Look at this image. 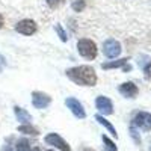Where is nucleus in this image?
Instances as JSON below:
<instances>
[{"instance_id": "6e6552de", "label": "nucleus", "mask_w": 151, "mask_h": 151, "mask_svg": "<svg viewBox=\"0 0 151 151\" xmlns=\"http://www.w3.org/2000/svg\"><path fill=\"white\" fill-rule=\"evenodd\" d=\"M95 106H97L98 112L103 113V115H112L113 113V104L104 95H100V97L95 98Z\"/></svg>"}, {"instance_id": "ddd939ff", "label": "nucleus", "mask_w": 151, "mask_h": 151, "mask_svg": "<svg viewBox=\"0 0 151 151\" xmlns=\"http://www.w3.org/2000/svg\"><path fill=\"white\" fill-rule=\"evenodd\" d=\"M18 132H20V133H24V134H30V136L38 134V130L33 127V125H30V124H23V125H20Z\"/></svg>"}, {"instance_id": "f257e3e1", "label": "nucleus", "mask_w": 151, "mask_h": 151, "mask_svg": "<svg viewBox=\"0 0 151 151\" xmlns=\"http://www.w3.org/2000/svg\"><path fill=\"white\" fill-rule=\"evenodd\" d=\"M68 79L77 83L79 86H95L97 83V74L95 70L89 65H79L67 70Z\"/></svg>"}, {"instance_id": "2eb2a0df", "label": "nucleus", "mask_w": 151, "mask_h": 151, "mask_svg": "<svg viewBox=\"0 0 151 151\" xmlns=\"http://www.w3.org/2000/svg\"><path fill=\"white\" fill-rule=\"evenodd\" d=\"M85 6H86L85 0H74V2H73V9L76 12H82L85 9Z\"/></svg>"}, {"instance_id": "4468645a", "label": "nucleus", "mask_w": 151, "mask_h": 151, "mask_svg": "<svg viewBox=\"0 0 151 151\" xmlns=\"http://www.w3.org/2000/svg\"><path fill=\"white\" fill-rule=\"evenodd\" d=\"M127 64V59H119V60H113V62H106L103 64V68L104 70H110V68H119L122 65Z\"/></svg>"}, {"instance_id": "39448f33", "label": "nucleus", "mask_w": 151, "mask_h": 151, "mask_svg": "<svg viewBox=\"0 0 151 151\" xmlns=\"http://www.w3.org/2000/svg\"><path fill=\"white\" fill-rule=\"evenodd\" d=\"M103 53L109 59H113V58L119 56V53H121V44L116 40H112V38H110V40L104 41V44H103Z\"/></svg>"}, {"instance_id": "6ab92c4d", "label": "nucleus", "mask_w": 151, "mask_h": 151, "mask_svg": "<svg viewBox=\"0 0 151 151\" xmlns=\"http://www.w3.org/2000/svg\"><path fill=\"white\" fill-rule=\"evenodd\" d=\"M65 0H47V5L50 6V8H58L60 3H64Z\"/></svg>"}, {"instance_id": "f8f14e48", "label": "nucleus", "mask_w": 151, "mask_h": 151, "mask_svg": "<svg viewBox=\"0 0 151 151\" xmlns=\"http://www.w3.org/2000/svg\"><path fill=\"white\" fill-rule=\"evenodd\" d=\"M95 121H98V124H101L104 129H107L113 137H116V136H118V133H116L115 127H113V125H112V124H110V122L104 118V116H101V115H95Z\"/></svg>"}, {"instance_id": "393cba45", "label": "nucleus", "mask_w": 151, "mask_h": 151, "mask_svg": "<svg viewBox=\"0 0 151 151\" xmlns=\"http://www.w3.org/2000/svg\"><path fill=\"white\" fill-rule=\"evenodd\" d=\"M47 151H53V150H47Z\"/></svg>"}, {"instance_id": "a211bd4d", "label": "nucleus", "mask_w": 151, "mask_h": 151, "mask_svg": "<svg viewBox=\"0 0 151 151\" xmlns=\"http://www.w3.org/2000/svg\"><path fill=\"white\" fill-rule=\"evenodd\" d=\"M17 144H18V145H17V148H18V150H23V151H27V148H29V142H27V141H24V139H21V141H18Z\"/></svg>"}, {"instance_id": "4be33fe9", "label": "nucleus", "mask_w": 151, "mask_h": 151, "mask_svg": "<svg viewBox=\"0 0 151 151\" xmlns=\"http://www.w3.org/2000/svg\"><path fill=\"white\" fill-rule=\"evenodd\" d=\"M3 27V17H2V14H0V29Z\"/></svg>"}, {"instance_id": "20e7f679", "label": "nucleus", "mask_w": 151, "mask_h": 151, "mask_svg": "<svg viewBox=\"0 0 151 151\" xmlns=\"http://www.w3.org/2000/svg\"><path fill=\"white\" fill-rule=\"evenodd\" d=\"M65 104H67V107L71 110V113H73V115H74L76 118H79V119H83V118H86V112H85V109H83L82 103L79 101L77 98H74V97H70V98H67Z\"/></svg>"}, {"instance_id": "aec40b11", "label": "nucleus", "mask_w": 151, "mask_h": 151, "mask_svg": "<svg viewBox=\"0 0 151 151\" xmlns=\"http://www.w3.org/2000/svg\"><path fill=\"white\" fill-rule=\"evenodd\" d=\"M144 73H145V77H147V79L150 80V79H151V64H148V65L145 67Z\"/></svg>"}, {"instance_id": "9d476101", "label": "nucleus", "mask_w": 151, "mask_h": 151, "mask_svg": "<svg viewBox=\"0 0 151 151\" xmlns=\"http://www.w3.org/2000/svg\"><path fill=\"white\" fill-rule=\"evenodd\" d=\"M118 91L124 95V97H127V98H133L137 95V86L132 82H127V83H122L119 85L118 88Z\"/></svg>"}, {"instance_id": "b1692460", "label": "nucleus", "mask_w": 151, "mask_h": 151, "mask_svg": "<svg viewBox=\"0 0 151 151\" xmlns=\"http://www.w3.org/2000/svg\"><path fill=\"white\" fill-rule=\"evenodd\" d=\"M85 151H94V150H91V148H86Z\"/></svg>"}, {"instance_id": "f03ea898", "label": "nucleus", "mask_w": 151, "mask_h": 151, "mask_svg": "<svg viewBox=\"0 0 151 151\" xmlns=\"http://www.w3.org/2000/svg\"><path fill=\"white\" fill-rule=\"evenodd\" d=\"M77 50L82 58L88 59V60H94L95 56H97V45L94 41L91 40H86V38H83V40H80L77 42Z\"/></svg>"}, {"instance_id": "a878e982", "label": "nucleus", "mask_w": 151, "mask_h": 151, "mask_svg": "<svg viewBox=\"0 0 151 151\" xmlns=\"http://www.w3.org/2000/svg\"><path fill=\"white\" fill-rule=\"evenodd\" d=\"M18 151H23V150H18Z\"/></svg>"}, {"instance_id": "dca6fc26", "label": "nucleus", "mask_w": 151, "mask_h": 151, "mask_svg": "<svg viewBox=\"0 0 151 151\" xmlns=\"http://www.w3.org/2000/svg\"><path fill=\"white\" fill-rule=\"evenodd\" d=\"M103 142H104L107 151H116V145H115V142H112L107 136H103Z\"/></svg>"}, {"instance_id": "9b49d317", "label": "nucleus", "mask_w": 151, "mask_h": 151, "mask_svg": "<svg viewBox=\"0 0 151 151\" xmlns=\"http://www.w3.org/2000/svg\"><path fill=\"white\" fill-rule=\"evenodd\" d=\"M14 112H15L17 121H20L21 124H30V121H32V115H30L27 110H24V109L15 106V107H14Z\"/></svg>"}, {"instance_id": "423d86ee", "label": "nucleus", "mask_w": 151, "mask_h": 151, "mask_svg": "<svg viewBox=\"0 0 151 151\" xmlns=\"http://www.w3.org/2000/svg\"><path fill=\"white\" fill-rule=\"evenodd\" d=\"M50 103H52V97L47 95L45 92H41V91L32 92V104L36 109H45Z\"/></svg>"}, {"instance_id": "0eeeda50", "label": "nucleus", "mask_w": 151, "mask_h": 151, "mask_svg": "<svg viewBox=\"0 0 151 151\" xmlns=\"http://www.w3.org/2000/svg\"><path fill=\"white\" fill-rule=\"evenodd\" d=\"M36 29H38V26L33 20H21L15 24V30L21 35H26V36L33 35L36 32Z\"/></svg>"}, {"instance_id": "1a4fd4ad", "label": "nucleus", "mask_w": 151, "mask_h": 151, "mask_svg": "<svg viewBox=\"0 0 151 151\" xmlns=\"http://www.w3.org/2000/svg\"><path fill=\"white\" fill-rule=\"evenodd\" d=\"M133 124L136 127H139L142 130H150L151 129V113L148 112H139L133 119Z\"/></svg>"}, {"instance_id": "5701e85b", "label": "nucleus", "mask_w": 151, "mask_h": 151, "mask_svg": "<svg viewBox=\"0 0 151 151\" xmlns=\"http://www.w3.org/2000/svg\"><path fill=\"white\" fill-rule=\"evenodd\" d=\"M32 151H40V148H33Z\"/></svg>"}, {"instance_id": "f3484780", "label": "nucleus", "mask_w": 151, "mask_h": 151, "mask_svg": "<svg viewBox=\"0 0 151 151\" xmlns=\"http://www.w3.org/2000/svg\"><path fill=\"white\" fill-rule=\"evenodd\" d=\"M56 32H58V35H59V38H60V40L65 42V41H67V33H65V30L62 29L60 26H56Z\"/></svg>"}, {"instance_id": "7ed1b4c3", "label": "nucleus", "mask_w": 151, "mask_h": 151, "mask_svg": "<svg viewBox=\"0 0 151 151\" xmlns=\"http://www.w3.org/2000/svg\"><path fill=\"white\" fill-rule=\"evenodd\" d=\"M44 141H45V144L52 145V147H55V148H58V150H60V151H71V147L68 145V142H67L65 139H62L58 133H50V134H47Z\"/></svg>"}, {"instance_id": "412c9836", "label": "nucleus", "mask_w": 151, "mask_h": 151, "mask_svg": "<svg viewBox=\"0 0 151 151\" xmlns=\"http://www.w3.org/2000/svg\"><path fill=\"white\" fill-rule=\"evenodd\" d=\"M5 67H6V59H5V56L0 55V73L5 70Z\"/></svg>"}]
</instances>
